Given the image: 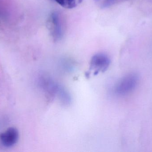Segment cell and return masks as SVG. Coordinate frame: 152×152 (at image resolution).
Instances as JSON below:
<instances>
[{"label":"cell","mask_w":152,"mask_h":152,"mask_svg":"<svg viewBox=\"0 0 152 152\" xmlns=\"http://www.w3.org/2000/svg\"><path fill=\"white\" fill-rule=\"evenodd\" d=\"M110 64V59L108 55L104 53H98L93 56L90 63L89 70L94 75L107 70Z\"/></svg>","instance_id":"obj_3"},{"label":"cell","mask_w":152,"mask_h":152,"mask_svg":"<svg viewBox=\"0 0 152 152\" xmlns=\"http://www.w3.org/2000/svg\"><path fill=\"white\" fill-rule=\"evenodd\" d=\"M18 137V130L14 128H10L5 132L1 134L0 140L3 145L9 147L17 143Z\"/></svg>","instance_id":"obj_4"},{"label":"cell","mask_w":152,"mask_h":152,"mask_svg":"<svg viewBox=\"0 0 152 152\" xmlns=\"http://www.w3.org/2000/svg\"><path fill=\"white\" fill-rule=\"evenodd\" d=\"M116 0H103L102 6V7H107L114 3Z\"/></svg>","instance_id":"obj_7"},{"label":"cell","mask_w":152,"mask_h":152,"mask_svg":"<svg viewBox=\"0 0 152 152\" xmlns=\"http://www.w3.org/2000/svg\"><path fill=\"white\" fill-rule=\"evenodd\" d=\"M56 96L61 103L65 105H69L71 102V96L68 92L61 86L59 85Z\"/></svg>","instance_id":"obj_5"},{"label":"cell","mask_w":152,"mask_h":152,"mask_svg":"<svg viewBox=\"0 0 152 152\" xmlns=\"http://www.w3.org/2000/svg\"><path fill=\"white\" fill-rule=\"evenodd\" d=\"M47 27L55 41L60 40L63 35V24L60 14L54 12L50 15L47 21Z\"/></svg>","instance_id":"obj_1"},{"label":"cell","mask_w":152,"mask_h":152,"mask_svg":"<svg viewBox=\"0 0 152 152\" xmlns=\"http://www.w3.org/2000/svg\"><path fill=\"white\" fill-rule=\"evenodd\" d=\"M57 3L66 9H71L77 7L82 0H54Z\"/></svg>","instance_id":"obj_6"},{"label":"cell","mask_w":152,"mask_h":152,"mask_svg":"<svg viewBox=\"0 0 152 152\" xmlns=\"http://www.w3.org/2000/svg\"><path fill=\"white\" fill-rule=\"evenodd\" d=\"M139 78L135 73L127 75L119 82L115 89V92L119 95H124L131 93L136 87Z\"/></svg>","instance_id":"obj_2"}]
</instances>
